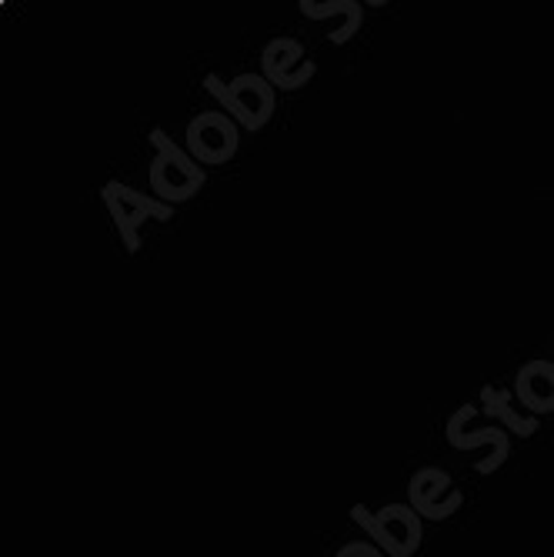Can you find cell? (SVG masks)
I'll list each match as a JSON object with an SVG mask.
<instances>
[]
</instances>
